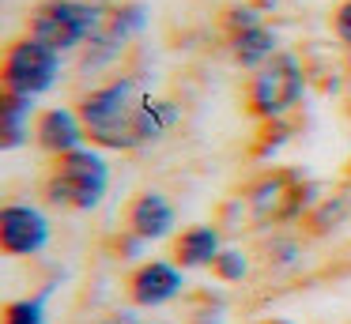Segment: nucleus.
Masks as SVG:
<instances>
[{
    "label": "nucleus",
    "mask_w": 351,
    "mask_h": 324,
    "mask_svg": "<svg viewBox=\"0 0 351 324\" xmlns=\"http://www.w3.org/2000/svg\"><path fill=\"white\" fill-rule=\"evenodd\" d=\"M174 105L167 98H155L140 87V79H114L106 87L84 95L80 102V121L87 136L99 147L110 151H136L155 143L174 125Z\"/></svg>",
    "instance_id": "nucleus-1"
},
{
    "label": "nucleus",
    "mask_w": 351,
    "mask_h": 324,
    "mask_svg": "<svg viewBox=\"0 0 351 324\" xmlns=\"http://www.w3.org/2000/svg\"><path fill=\"white\" fill-rule=\"evenodd\" d=\"M110 185V162L99 151H69V155H57L53 170L46 177V200L53 208H72V211H91L102 203Z\"/></svg>",
    "instance_id": "nucleus-2"
},
{
    "label": "nucleus",
    "mask_w": 351,
    "mask_h": 324,
    "mask_svg": "<svg viewBox=\"0 0 351 324\" xmlns=\"http://www.w3.org/2000/svg\"><path fill=\"white\" fill-rule=\"evenodd\" d=\"M106 8L87 4V0H42L27 19V38L49 45V49L64 53L87 45L102 27Z\"/></svg>",
    "instance_id": "nucleus-3"
},
{
    "label": "nucleus",
    "mask_w": 351,
    "mask_h": 324,
    "mask_svg": "<svg viewBox=\"0 0 351 324\" xmlns=\"http://www.w3.org/2000/svg\"><path fill=\"white\" fill-rule=\"evenodd\" d=\"M306 95V68L295 53H276L272 60L253 72L250 90H245V102H250V113L261 121H280L302 102Z\"/></svg>",
    "instance_id": "nucleus-4"
},
{
    "label": "nucleus",
    "mask_w": 351,
    "mask_h": 324,
    "mask_svg": "<svg viewBox=\"0 0 351 324\" xmlns=\"http://www.w3.org/2000/svg\"><path fill=\"white\" fill-rule=\"evenodd\" d=\"M317 188L302 181L295 170H268L245 188V208L257 223H287L306 211Z\"/></svg>",
    "instance_id": "nucleus-5"
},
{
    "label": "nucleus",
    "mask_w": 351,
    "mask_h": 324,
    "mask_svg": "<svg viewBox=\"0 0 351 324\" xmlns=\"http://www.w3.org/2000/svg\"><path fill=\"white\" fill-rule=\"evenodd\" d=\"M57 72H61L57 49L34 42V38H19V42H12L8 53H4V87H8L12 95H23V98L46 95L57 83Z\"/></svg>",
    "instance_id": "nucleus-6"
},
{
    "label": "nucleus",
    "mask_w": 351,
    "mask_h": 324,
    "mask_svg": "<svg viewBox=\"0 0 351 324\" xmlns=\"http://www.w3.org/2000/svg\"><path fill=\"white\" fill-rule=\"evenodd\" d=\"M227 30H230V53L242 68L257 72L265 60H272L280 53V38L272 27L261 23V8H227Z\"/></svg>",
    "instance_id": "nucleus-7"
},
{
    "label": "nucleus",
    "mask_w": 351,
    "mask_h": 324,
    "mask_svg": "<svg viewBox=\"0 0 351 324\" xmlns=\"http://www.w3.org/2000/svg\"><path fill=\"white\" fill-rule=\"evenodd\" d=\"M49 219L31 203H8L0 215V245L8 256H34L49 245Z\"/></svg>",
    "instance_id": "nucleus-8"
},
{
    "label": "nucleus",
    "mask_w": 351,
    "mask_h": 324,
    "mask_svg": "<svg viewBox=\"0 0 351 324\" xmlns=\"http://www.w3.org/2000/svg\"><path fill=\"white\" fill-rule=\"evenodd\" d=\"M182 290H185V279H182V268L174 260L140 264L129 275V283H125V294H129L132 306H167Z\"/></svg>",
    "instance_id": "nucleus-9"
},
{
    "label": "nucleus",
    "mask_w": 351,
    "mask_h": 324,
    "mask_svg": "<svg viewBox=\"0 0 351 324\" xmlns=\"http://www.w3.org/2000/svg\"><path fill=\"white\" fill-rule=\"evenodd\" d=\"M174 203L162 192H136L129 203H125V223H129V234H136L140 241H159L174 230Z\"/></svg>",
    "instance_id": "nucleus-10"
},
{
    "label": "nucleus",
    "mask_w": 351,
    "mask_h": 324,
    "mask_svg": "<svg viewBox=\"0 0 351 324\" xmlns=\"http://www.w3.org/2000/svg\"><path fill=\"white\" fill-rule=\"evenodd\" d=\"M219 253H223L219 230L208 226V223L185 226V230L170 241V260H174L178 268H212Z\"/></svg>",
    "instance_id": "nucleus-11"
},
{
    "label": "nucleus",
    "mask_w": 351,
    "mask_h": 324,
    "mask_svg": "<svg viewBox=\"0 0 351 324\" xmlns=\"http://www.w3.org/2000/svg\"><path fill=\"white\" fill-rule=\"evenodd\" d=\"M38 143H42V151H49V155H69V151H80L84 147V136H87V128H84V121H80V113H72V110H46L38 117Z\"/></svg>",
    "instance_id": "nucleus-12"
},
{
    "label": "nucleus",
    "mask_w": 351,
    "mask_h": 324,
    "mask_svg": "<svg viewBox=\"0 0 351 324\" xmlns=\"http://www.w3.org/2000/svg\"><path fill=\"white\" fill-rule=\"evenodd\" d=\"M31 110H34V102L31 98H23V95H4V136H0V143H4V151H12V147H19V143L27 140V117H31Z\"/></svg>",
    "instance_id": "nucleus-13"
},
{
    "label": "nucleus",
    "mask_w": 351,
    "mask_h": 324,
    "mask_svg": "<svg viewBox=\"0 0 351 324\" xmlns=\"http://www.w3.org/2000/svg\"><path fill=\"white\" fill-rule=\"evenodd\" d=\"M49 290H53V283H49L38 298L8 301V309H4V324H46V294Z\"/></svg>",
    "instance_id": "nucleus-14"
},
{
    "label": "nucleus",
    "mask_w": 351,
    "mask_h": 324,
    "mask_svg": "<svg viewBox=\"0 0 351 324\" xmlns=\"http://www.w3.org/2000/svg\"><path fill=\"white\" fill-rule=\"evenodd\" d=\"M212 271L223 279V283H242V279L250 275V260H245L242 249H223V253L215 256Z\"/></svg>",
    "instance_id": "nucleus-15"
},
{
    "label": "nucleus",
    "mask_w": 351,
    "mask_h": 324,
    "mask_svg": "<svg viewBox=\"0 0 351 324\" xmlns=\"http://www.w3.org/2000/svg\"><path fill=\"white\" fill-rule=\"evenodd\" d=\"M343 215H348V200H343V196H336V200H325L317 211H313V230H317V234L336 230Z\"/></svg>",
    "instance_id": "nucleus-16"
},
{
    "label": "nucleus",
    "mask_w": 351,
    "mask_h": 324,
    "mask_svg": "<svg viewBox=\"0 0 351 324\" xmlns=\"http://www.w3.org/2000/svg\"><path fill=\"white\" fill-rule=\"evenodd\" d=\"M332 34L351 49V0H343V4L332 12Z\"/></svg>",
    "instance_id": "nucleus-17"
},
{
    "label": "nucleus",
    "mask_w": 351,
    "mask_h": 324,
    "mask_svg": "<svg viewBox=\"0 0 351 324\" xmlns=\"http://www.w3.org/2000/svg\"><path fill=\"white\" fill-rule=\"evenodd\" d=\"M253 4H257L261 12H265V8H276V4H280V0H253Z\"/></svg>",
    "instance_id": "nucleus-18"
},
{
    "label": "nucleus",
    "mask_w": 351,
    "mask_h": 324,
    "mask_svg": "<svg viewBox=\"0 0 351 324\" xmlns=\"http://www.w3.org/2000/svg\"><path fill=\"white\" fill-rule=\"evenodd\" d=\"M265 324H287V321H265Z\"/></svg>",
    "instance_id": "nucleus-19"
}]
</instances>
